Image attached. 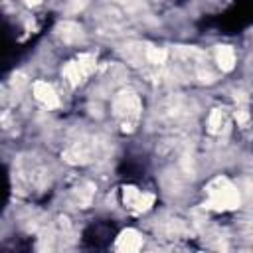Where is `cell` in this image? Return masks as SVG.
<instances>
[{
    "label": "cell",
    "instance_id": "obj_1",
    "mask_svg": "<svg viewBox=\"0 0 253 253\" xmlns=\"http://www.w3.org/2000/svg\"><path fill=\"white\" fill-rule=\"evenodd\" d=\"M115 235V227H111L109 223H93L85 229L83 233V241L93 245V247H105Z\"/></svg>",
    "mask_w": 253,
    "mask_h": 253
}]
</instances>
